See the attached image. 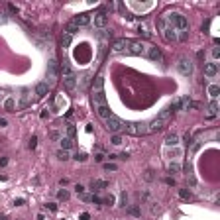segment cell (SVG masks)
Here are the masks:
<instances>
[{"label":"cell","mask_w":220,"mask_h":220,"mask_svg":"<svg viewBox=\"0 0 220 220\" xmlns=\"http://www.w3.org/2000/svg\"><path fill=\"white\" fill-rule=\"evenodd\" d=\"M30 106V88H22V100H20V108Z\"/></svg>","instance_id":"cell-17"},{"label":"cell","mask_w":220,"mask_h":220,"mask_svg":"<svg viewBox=\"0 0 220 220\" xmlns=\"http://www.w3.org/2000/svg\"><path fill=\"white\" fill-rule=\"evenodd\" d=\"M96 112H98V116H100V118H104V120H106V118H110V116H114V114H112V110L108 108V104L96 106Z\"/></svg>","instance_id":"cell-16"},{"label":"cell","mask_w":220,"mask_h":220,"mask_svg":"<svg viewBox=\"0 0 220 220\" xmlns=\"http://www.w3.org/2000/svg\"><path fill=\"white\" fill-rule=\"evenodd\" d=\"M71 37H73V35H69V33L63 32V35H61V45H63V47H69V45H71Z\"/></svg>","instance_id":"cell-26"},{"label":"cell","mask_w":220,"mask_h":220,"mask_svg":"<svg viewBox=\"0 0 220 220\" xmlns=\"http://www.w3.org/2000/svg\"><path fill=\"white\" fill-rule=\"evenodd\" d=\"M165 143H167V145H177V143H179V136H177V134H169L167 140H165Z\"/></svg>","instance_id":"cell-22"},{"label":"cell","mask_w":220,"mask_h":220,"mask_svg":"<svg viewBox=\"0 0 220 220\" xmlns=\"http://www.w3.org/2000/svg\"><path fill=\"white\" fill-rule=\"evenodd\" d=\"M49 138H51V140H57V138H59V134H57V132H51V134H49Z\"/></svg>","instance_id":"cell-49"},{"label":"cell","mask_w":220,"mask_h":220,"mask_svg":"<svg viewBox=\"0 0 220 220\" xmlns=\"http://www.w3.org/2000/svg\"><path fill=\"white\" fill-rule=\"evenodd\" d=\"M57 157H59L61 161H67V159H69V153H67L65 149H59V151H57Z\"/></svg>","instance_id":"cell-33"},{"label":"cell","mask_w":220,"mask_h":220,"mask_svg":"<svg viewBox=\"0 0 220 220\" xmlns=\"http://www.w3.org/2000/svg\"><path fill=\"white\" fill-rule=\"evenodd\" d=\"M0 220H8V218H6V216H0Z\"/></svg>","instance_id":"cell-52"},{"label":"cell","mask_w":220,"mask_h":220,"mask_svg":"<svg viewBox=\"0 0 220 220\" xmlns=\"http://www.w3.org/2000/svg\"><path fill=\"white\" fill-rule=\"evenodd\" d=\"M165 124L167 122H163L161 118H153L151 122H147V134H153V132H161L165 128Z\"/></svg>","instance_id":"cell-11"},{"label":"cell","mask_w":220,"mask_h":220,"mask_svg":"<svg viewBox=\"0 0 220 220\" xmlns=\"http://www.w3.org/2000/svg\"><path fill=\"white\" fill-rule=\"evenodd\" d=\"M128 43H130V39L120 37V39H116V41L112 43V51H114V53H126L128 55Z\"/></svg>","instance_id":"cell-10"},{"label":"cell","mask_w":220,"mask_h":220,"mask_svg":"<svg viewBox=\"0 0 220 220\" xmlns=\"http://www.w3.org/2000/svg\"><path fill=\"white\" fill-rule=\"evenodd\" d=\"M191 106H193L191 98H189V96H183V98H181V110H189Z\"/></svg>","instance_id":"cell-24"},{"label":"cell","mask_w":220,"mask_h":220,"mask_svg":"<svg viewBox=\"0 0 220 220\" xmlns=\"http://www.w3.org/2000/svg\"><path fill=\"white\" fill-rule=\"evenodd\" d=\"M79 32V26L75 22H73V20H71V22L67 24L65 26V33H69V35H73V33H77Z\"/></svg>","instance_id":"cell-20"},{"label":"cell","mask_w":220,"mask_h":220,"mask_svg":"<svg viewBox=\"0 0 220 220\" xmlns=\"http://www.w3.org/2000/svg\"><path fill=\"white\" fill-rule=\"evenodd\" d=\"M147 57L151 59V61H161V51H159V47H155V45H147Z\"/></svg>","instance_id":"cell-13"},{"label":"cell","mask_w":220,"mask_h":220,"mask_svg":"<svg viewBox=\"0 0 220 220\" xmlns=\"http://www.w3.org/2000/svg\"><path fill=\"white\" fill-rule=\"evenodd\" d=\"M126 132L130 136H145L147 134V122H130V124H126Z\"/></svg>","instance_id":"cell-7"},{"label":"cell","mask_w":220,"mask_h":220,"mask_svg":"<svg viewBox=\"0 0 220 220\" xmlns=\"http://www.w3.org/2000/svg\"><path fill=\"white\" fill-rule=\"evenodd\" d=\"M28 145H30V149H35V145H37V138H35V136H32V140H30V143H28Z\"/></svg>","instance_id":"cell-36"},{"label":"cell","mask_w":220,"mask_h":220,"mask_svg":"<svg viewBox=\"0 0 220 220\" xmlns=\"http://www.w3.org/2000/svg\"><path fill=\"white\" fill-rule=\"evenodd\" d=\"M59 77H61V65H59V61L57 59H49L47 61V87L51 88L59 81Z\"/></svg>","instance_id":"cell-3"},{"label":"cell","mask_w":220,"mask_h":220,"mask_svg":"<svg viewBox=\"0 0 220 220\" xmlns=\"http://www.w3.org/2000/svg\"><path fill=\"white\" fill-rule=\"evenodd\" d=\"M112 143H114V145H120V143H122V138H120V136H114V138H112Z\"/></svg>","instance_id":"cell-39"},{"label":"cell","mask_w":220,"mask_h":220,"mask_svg":"<svg viewBox=\"0 0 220 220\" xmlns=\"http://www.w3.org/2000/svg\"><path fill=\"white\" fill-rule=\"evenodd\" d=\"M157 28L161 30V35H163L165 41H169V43L177 41V33H175V30H173L171 26H167V20H165V18H159V20H157Z\"/></svg>","instance_id":"cell-5"},{"label":"cell","mask_w":220,"mask_h":220,"mask_svg":"<svg viewBox=\"0 0 220 220\" xmlns=\"http://www.w3.org/2000/svg\"><path fill=\"white\" fill-rule=\"evenodd\" d=\"M179 108H181V100L177 98V100H173V104H171V108H169V110L175 112V110H179Z\"/></svg>","instance_id":"cell-34"},{"label":"cell","mask_w":220,"mask_h":220,"mask_svg":"<svg viewBox=\"0 0 220 220\" xmlns=\"http://www.w3.org/2000/svg\"><path fill=\"white\" fill-rule=\"evenodd\" d=\"M104 126H106V130L112 134H118V132H126V122L120 120L118 116H110L104 120Z\"/></svg>","instance_id":"cell-6"},{"label":"cell","mask_w":220,"mask_h":220,"mask_svg":"<svg viewBox=\"0 0 220 220\" xmlns=\"http://www.w3.org/2000/svg\"><path fill=\"white\" fill-rule=\"evenodd\" d=\"M61 73H63V85H65V88L69 92H75V88H77V73L73 71V67L69 65L67 61H63Z\"/></svg>","instance_id":"cell-2"},{"label":"cell","mask_w":220,"mask_h":220,"mask_svg":"<svg viewBox=\"0 0 220 220\" xmlns=\"http://www.w3.org/2000/svg\"><path fill=\"white\" fill-rule=\"evenodd\" d=\"M177 71L183 75V77H191L193 75V61L189 57H179L177 61Z\"/></svg>","instance_id":"cell-8"},{"label":"cell","mask_w":220,"mask_h":220,"mask_svg":"<svg viewBox=\"0 0 220 220\" xmlns=\"http://www.w3.org/2000/svg\"><path fill=\"white\" fill-rule=\"evenodd\" d=\"M61 147H63V149L73 147V140H71V138H61Z\"/></svg>","instance_id":"cell-28"},{"label":"cell","mask_w":220,"mask_h":220,"mask_svg":"<svg viewBox=\"0 0 220 220\" xmlns=\"http://www.w3.org/2000/svg\"><path fill=\"white\" fill-rule=\"evenodd\" d=\"M90 98H92L94 108H96V106H102V104H106V94H104V77H102V75H98V77L94 79Z\"/></svg>","instance_id":"cell-1"},{"label":"cell","mask_w":220,"mask_h":220,"mask_svg":"<svg viewBox=\"0 0 220 220\" xmlns=\"http://www.w3.org/2000/svg\"><path fill=\"white\" fill-rule=\"evenodd\" d=\"M6 163H8V157H0V167H4Z\"/></svg>","instance_id":"cell-47"},{"label":"cell","mask_w":220,"mask_h":220,"mask_svg":"<svg viewBox=\"0 0 220 220\" xmlns=\"http://www.w3.org/2000/svg\"><path fill=\"white\" fill-rule=\"evenodd\" d=\"M57 198H59V200H69V191H67V189H61V191L57 193Z\"/></svg>","instance_id":"cell-31"},{"label":"cell","mask_w":220,"mask_h":220,"mask_svg":"<svg viewBox=\"0 0 220 220\" xmlns=\"http://www.w3.org/2000/svg\"><path fill=\"white\" fill-rule=\"evenodd\" d=\"M6 22H8V18H6L4 14H0V24H6Z\"/></svg>","instance_id":"cell-48"},{"label":"cell","mask_w":220,"mask_h":220,"mask_svg":"<svg viewBox=\"0 0 220 220\" xmlns=\"http://www.w3.org/2000/svg\"><path fill=\"white\" fill-rule=\"evenodd\" d=\"M0 126H8V122L4 120V118H0Z\"/></svg>","instance_id":"cell-51"},{"label":"cell","mask_w":220,"mask_h":220,"mask_svg":"<svg viewBox=\"0 0 220 220\" xmlns=\"http://www.w3.org/2000/svg\"><path fill=\"white\" fill-rule=\"evenodd\" d=\"M45 206H47V208L51 210V212H55V210H57V204H53V202H47Z\"/></svg>","instance_id":"cell-41"},{"label":"cell","mask_w":220,"mask_h":220,"mask_svg":"<svg viewBox=\"0 0 220 220\" xmlns=\"http://www.w3.org/2000/svg\"><path fill=\"white\" fill-rule=\"evenodd\" d=\"M120 200H122V206H126V200H128V197H126V193H122Z\"/></svg>","instance_id":"cell-45"},{"label":"cell","mask_w":220,"mask_h":220,"mask_svg":"<svg viewBox=\"0 0 220 220\" xmlns=\"http://www.w3.org/2000/svg\"><path fill=\"white\" fill-rule=\"evenodd\" d=\"M218 73V65L216 63H204V75L206 77H216Z\"/></svg>","instance_id":"cell-15"},{"label":"cell","mask_w":220,"mask_h":220,"mask_svg":"<svg viewBox=\"0 0 220 220\" xmlns=\"http://www.w3.org/2000/svg\"><path fill=\"white\" fill-rule=\"evenodd\" d=\"M14 106H16V102H14V98H8L6 102H4V108L8 110V112H14Z\"/></svg>","instance_id":"cell-32"},{"label":"cell","mask_w":220,"mask_h":220,"mask_svg":"<svg viewBox=\"0 0 220 220\" xmlns=\"http://www.w3.org/2000/svg\"><path fill=\"white\" fill-rule=\"evenodd\" d=\"M167 171H169V173H179V171H181V165L179 163H169L167 165Z\"/></svg>","instance_id":"cell-30"},{"label":"cell","mask_w":220,"mask_h":220,"mask_svg":"<svg viewBox=\"0 0 220 220\" xmlns=\"http://www.w3.org/2000/svg\"><path fill=\"white\" fill-rule=\"evenodd\" d=\"M77 195H83V193H85V187H83V185H77Z\"/></svg>","instance_id":"cell-44"},{"label":"cell","mask_w":220,"mask_h":220,"mask_svg":"<svg viewBox=\"0 0 220 220\" xmlns=\"http://www.w3.org/2000/svg\"><path fill=\"white\" fill-rule=\"evenodd\" d=\"M165 20L171 24V28H177L179 32H187L189 30V20L183 14H179V12H169Z\"/></svg>","instance_id":"cell-4"},{"label":"cell","mask_w":220,"mask_h":220,"mask_svg":"<svg viewBox=\"0 0 220 220\" xmlns=\"http://www.w3.org/2000/svg\"><path fill=\"white\" fill-rule=\"evenodd\" d=\"M147 53V45L142 43V41H138V39H130V43H128V55H145Z\"/></svg>","instance_id":"cell-9"},{"label":"cell","mask_w":220,"mask_h":220,"mask_svg":"<svg viewBox=\"0 0 220 220\" xmlns=\"http://www.w3.org/2000/svg\"><path fill=\"white\" fill-rule=\"evenodd\" d=\"M104 171H116V165L114 163H104Z\"/></svg>","instance_id":"cell-37"},{"label":"cell","mask_w":220,"mask_h":220,"mask_svg":"<svg viewBox=\"0 0 220 220\" xmlns=\"http://www.w3.org/2000/svg\"><path fill=\"white\" fill-rule=\"evenodd\" d=\"M75 159H77V161H87V153H77Z\"/></svg>","instance_id":"cell-38"},{"label":"cell","mask_w":220,"mask_h":220,"mask_svg":"<svg viewBox=\"0 0 220 220\" xmlns=\"http://www.w3.org/2000/svg\"><path fill=\"white\" fill-rule=\"evenodd\" d=\"M90 200H92L94 204H102V198L100 197H90Z\"/></svg>","instance_id":"cell-42"},{"label":"cell","mask_w":220,"mask_h":220,"mask_svg":"<svg viewBox=\"0 0 220 220\" xmlns=\"http://www.w3.org/2000/svg\"><path fill=\"white\" fill-rule=\"evenodd\" d=\"M128 212H130L132 216H140V206H130V208H128Z\"/></svg>","instance_id":"cell-35"},{"label":"cell","mask_w":220,"mask_h":220,"mask_svg":"<svg viewBox=\"0 0 220 220\" xmlns=\"http://www.w3.org/2000/svg\"><path fill=\"white\" fill-rule=\"evenodd\" d=\"M106 24H108V16H106V12H96L94 14V28H106Z\"/></svg>","instance_id":"cell-12"},{"label":"cell","mask_w":220,"mask_h":220,"mask_svg":"<svg viewBox=\"0 0 220 220\" xmlns=\"http://www.w3.org/2000/svg\"><path fill=\"white\" fill-rule=\"evenodd\" d=\"M81 220H90V214H88V212H83V214H81Z\"/></svg>","instance_id":"cell-46"},{"label":"cell","mask_w":220,"mask_h":220,"mask_svg":"<svg viewBox=\"0 0 220 220\" xmlns=\"http://www.w3.org/2000/svg\"><path fill=\"white\" fill-rule=\"evenodd\" d=\"M102 202H104V204H114V197L110 195V197H106L104 200H102Z\"/></svg>","instance_id":"cell-40"},{"label":"cell","mask_w":220,"mask_h":220,"mask_svg":"<svg viewBox=\"0 0 220 220\" xmlns=\"http://www.w3.org/2000/svg\"><path fill=\"white\" fill-rule=\"evenodd\" d=\"M94 159H96V161H102V159H104V155H102V153H96V155H94Z\"/></svg>","instance_id":"cell-50"},{"label":"cell","mask_w":220,"mask_h":220,"mask_svg":"<svg viewBox=\"0 0 220 220\" xmlns=\"http://www.w3.org/2000/svg\"><path fill=\"white\" fill-rule=\"evenodd\" d=\"M106 187H108L106 181H98V179H92L90 181V189L92 191H100V189H106Z\"/></svg>","instance_id":"cell-19"},{"label":"cell","mask_w":220,"mask_h":220,"mask_svg":"<svg viewBox=\"0 0 220 220\" xmlns=\"http://www.w3.org/2000/svg\"><path fill=\"white\" fill-rule=\"evenodd\" d=\"M218 55H220V49H218V47H214V49H212V57L218 59Z\"/></svg>","instance_id":"cell-43"},{"label":"cell","mask_w":220,"mask_h":220,"mask_svg":"<svg viewBox=\"0 0 220 220\" xmlns=\"http://www.w3.org/2000/svg\"><path fill=\"white\" fill-rule=\"evenodd\" d=\"M47 92H49L47 83H37V85H35V94H37V96H45Z\"/></svg>","instance_id":"cell-18"},{"label":"cell","mask_w":220,"mask_h":220,"mask_svg":"<svg viewBox=\"0 0 220 220\" xmlns=\"http://www.w3.org/2000/svg\"><path fill=\"white\" fill-rule=\"evenodd\" d=\"M208 110H210V116H216V112H218V102H216V100H210Z\"/></svg>","instance_id":"cell-27"},{"label":"cell","mask_w":220,"mask_h":220,"mask_svg":"<svg viewBox=\"0 0 220 220\" xmlns=\"http://www.w3.org/2000/svg\"><path fill=\"white\" fill-rule=\"evenodd\" d=\"M169 116H171V110L165 108V110H161V112H159V116H157V118H161L163 122H167V120H169Z\"/></svg>","instance_id":"cell-29"},{"label":"cell","mask_w":220,"mask_h":220,"mask_svg":"<svg viewBox=\"0 0 220 220\" xmlns=\"http://www.w3.org/2000/svg\"><path fill=\"white\" fill-rule=\"evenodd\" d=\"M218 92H220V87H218V85H210V87H208V94H210V98H212V100H216Z\"/></svg>","instance_id":"cell-21"},{"label":"cell","mask_w":220,"mask_h":220,"mask_svg":"<svg viewBox=\"0 0 220 220\" xmlns=\"http://www.w3.org/2000/svg\"><path fill=\"white\" fill-rule=\"evenodd\" d=\"M179 197L183 198V200H191V197H193V195H191V191H189V189H179Z\"/></svg>","instance_id":"cell-25"},{"label":"cell","mask_w":220,"mask_h":220,"mask_svg":"<svg viewBox=\"0 0 220 220\" xmlns=\"http://www.w3.org/2000/svg\"><path fill=\"white\" fill-rule=\"evenodd\" d=\"M73 22L77 24L79 28H81V26H88V24H90V14H79V16L73 18Z\"/></svg>","instance_id":"cell-14"},{"label":"cell","mask_w":220,"mask_h":220,"mask_svg":"<svg viewBox=\"0 0 220 220\" xmlns=\"http://www.w3.org/2000/svg\"><path fill=\"white\" fill-rule=\"evenodd\" d=\"M75 136H77V128H75L73 124H67V138L75 140Z\"/></svg>","instance_id":"cell-23"}]
</instances>
